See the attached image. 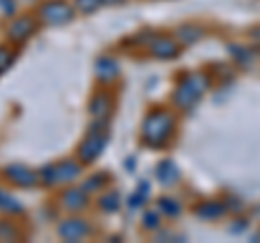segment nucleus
<instances>
[{
  "label": "nucleus",
  "instance_id": "nucleus-1",
  "mask_svg": "<svg viewBox=\"0 0 260 243\" xmlns=\"http://www.w3.org/2000/svg\"><path fill=\"white\" fill-rule=\"evenodd\" d=\"M174 131V117L167 111H152L143 124V135L145 141L150 145H160L167 141V137Z\"/></svg>",
  "mask_w": 260,
  "mask_h": 243
},
{
  "label": "nucleus",
  "instance_id": "nucleus-2",
  "mask_svg": "<svg viewBox=\"0 0 260 243\" xmlns=\"http://www.w3.org/2000/svg\"><path fill=\"white\" fill-rule=\"evenodd\" d=\"M206 89V78H202L200 74H191L182 80L180 89L176 92V102L180 107H193L195 100L200 98V94Z\"/></svg>",
  "mask_w": 260,
  "mask_h": 243
},
{
  "label": "nucleus",
  "instance_id": "nucleus-3",
  "mask_svg": "<svg viewBox=\"0 0 260 243\" xmlns=\"http://www.w3.org/2000/svg\"><path fill=\"white\" fill-rule=\"evenodd\" d=\"M42 18L48 22V24H65L74 18V11H72V7L68 3H61V0H50V3H46L42 9Z\"/></svg>",
  "mask_w": 260,
  "mask_h": 243
},
{
  "label": "nucleus",
  "instance_id": "nucleus-4",
  "mask_svg": "<svg viewBox=\"0 0 260 243\" xmlns=\"http://www.w3.org/2000/svg\"><path fill=\"white\" fill-rule=\"evenodd\" d=\"M78 174H80V165H76L74 161H65L61 165L46 167V183H65L76 178Z\"/></svg>",
  "mask_w": 260,
  "mask_h": 243
},
{
  "label": "nucleus",
  "instance_id": "nucleus-5",
  "mask_svg": "<svg viewBox=\"0 0 260 243\" xmlns=\"http://www.w3.org/2000/svg\"><path fill=\"white\" fill-rule=\"evenodd\" d=\"M104 145H107V137L95 133V135H89L87 139L83 141V145H80L78 155L80 159L85 161V163H91V161H95L98 157H100V152L104 150Z\"/></svg>",
  "mask_w": 260,
  "mask_h": 243
},
{
  "label": "nucleus",
  "instance_id": "nucleus-6",
  "mask_svg": "<svg viewBox=\"0 0 260 243\" xmlns=\"http://www.w3.org/2000/svg\"><path fill=\"white\" fill-rule=\"evenodd\" d=\"M59 234L63 239H68V241H78V239H83L89 234V226L87 222H80V220H70V222H65L59 226Z\"/></svg>",
  "mask_w": 260,
  "mask_h": 243
},
{
  "label": "nucleus",
  "instance_id": "nucleus-7",
  "mask_svg": "<svg viewBox=\"0 0 260 243\" xmlns=\"http://www.w3.org/2000/svg\"><path fill=\"white\" fill-rule=\"evenodd\" d=\"M7 176H9L15 185H22V187H32V185L37 183L35 172H30L26 167H20V165L7 167Z\"/></svg>",
  "mask_w": 260,
  "mask_h": 243
},
{
  "label": "nucleus",
  "instance_id": "nucleus-8",
  "mask_svg": "<svg viewBox=\"0 0 260 243\" xmlns=\"http://www.w3.org/2000/svg\"><path fill=\"white\" fill-rule=\"evenodd\" d=\"M63 206L70 208V210H76V208H85L87 204V189H68L63 193Z\"/></svg>",
  "mask_w": 260,
  "mask_h": 243
},
{
  "label": "nucleus",
  "instance_id": "nucleus-9",
  "mask_svg": "<svg viewBox=\"0 0 260 243\" xmlns=\"http://www.w3.org/2000/svg\"><path fill=\"white\" fill-rule=\"evenodd\" d=\"M32 31H35V22L30 18H20L11 24L9 35H11V39H15V42H22V39H26Z\"/></svg>",
  "mask_w": 260,
  "mask_h": 243
},
{
  "label": "nucleus",
  "instance_id": "nucleus-10",
  "mask_svg": "<svg viewBox=\"0 0 260 243\" xmlns=\"http://www.w3.org/2000/svg\"><path fill=\"white\" fill-rule=\"evenodd\" d=\"M152 52L156 56H160V59H172V56L178 54V46L172 42V39L158 37V39H154V44H152Z\"/></svg>",
  "mask_w": 260,
  "mask_h": 243
},
{
  "label": "nucleus",
  "instance_id": "nucleus-11",
  "mask_svg": "<svg viewBox=\"0 0 260 243\" xmlns=\"http://www.w3.org/2000/svg\"><path fill=\"white\" fill-rule=\"evenodd\" d=\"M111 98L107 94H98L95 98H93V104H91V113L98 117V119H104L107 117V113H109V109H111V102H109Z\"/></svg>",
  "mask_w": 260,
  "mask_h": 243
},
{
  "label": "nucleus",
  "instance_id": "nucleus-12",
  "mask_svg": "<svg viewBox=\"0 0 260 243\" xmlns=\"http://www.w3.org/2000/svg\"><path fill=\"white\" fill-rule=\"evenodd\" d=\"M95 72H98V76L104 78V80H109L117 74V63L113 61V59H100L95 63Z\"/></svg>",
  "mask_w": 260,
  "mask_h": 243
},
{
  "label": "nucleus",
  "instance_id": "nucleus-13",
  "mask_svg": "<svg viewBox=\"0 0 260 243\" xmlns=\"http://www.w3.org/2000/svg\"><path fill=\"white\" fill-rule=\"evenodd\" d=\"M158 178H160V183H165V185L176 183V180H178V169L174 167V163H169V161L160 163V167H158Z\"/></svg>",
  "mask_w": 260,
  "mask_h": 243
},
{
  "label": "nucleus",
  "instance_id": "nucleus-14",
  "mask_svg": "<svg viewBox=\"0 0 260 243\" xmlns=\"http://www.w3.org/2000/svg\"><path fill=\"white\" fill-rule=\"evenodd\" d=\"M0 210H7V213H22V204L18 200H13L7 191L0 189Z\"/></svg>",
  "mask_w": 260,
  "mask_h": 243
},
{
  "label": "nucleus",
  "instance_id": "nucleus-15",
  "mask_svg": "<svg viewBox=\"0 0 260 243\" xmlns=\"http://www.w3.org/2000/svg\"><path fill=\"white\" fill-rule=\"evenodd\" d=\"M221 213H223L221 204H204V206L198 208V215L200 217H219Z\"/></svg>",
  "mask_w": 260,
  "mask_h": 243
},
{
  "label": "nucleus",
  "instance_id": "nucleus-16",
  "mask_svg": "<svg viewBox=\"0 0 260 243\" xmlns=\"http://www.w3.org/2000/svg\"><path fill=\"white\" fill-rule=\"evenodd\" d=\"M158 204H160V210H165V213H167V215H172V217L180 213V206H178V202H176V200L162 198V200L158 202Z\"/></svg>",
  "mask_w": 260,
  "mask_h": 243
},
{
  "label": "nucleus",
  "instance_id": "nucleus-17",
  "mask_svg": "<svg viewBox=\"0 0 260 243\" xmlns=\"http://www.w3.org/2000/svg\"><path fill=\"white\" fill-rule=\"evenodd\" d=\"M180 37H182L184 44H193L195 39L200 37V28H195V26H184V28H180Z\"/></svg>",
  "mask_w": 260,
  "mask_h": 243
},
{
  "label": "nucleus",
  "instance_id": "nucleus-18",
  "mask_svg": "<svg viewBox=\"0 0 260 243\" xmlns=\"http://www.w3.org/2000/svg\"><path fill=\"white\" fill-rule=\"evenodd\" d=\"M102 0H76V5H78V11H83V13H91L95 11V7L100 5Z\"/></svg>",
  "mask_w": 260,
  "mask_h": 243
},
{
  "label": "nucleus",
  "instance_id": "nucleus-19",
  "mask_svg": "<svg viewBox=\"0 0 260 243\" xmlns=\"http://www.w3.org/2000/svg\"><path fill=\"white\" fill-rule=\"evenodd\" d=\"M100 204L104 210H117V193H109L107 198L100 200Z\"/></svg>",
  "mask_w": 260,
  "mask_h": 243
},
{
  "label": "nucleus",
  "instance_id": "nucleus-20",
  "mask_svg": "<svg viewBox=\"0 0 260 243\" xmlns=\"http://www.w3.org/2000/svg\"><path fill=\"white\" fill-rule=\"evenodd\" d=\"M107 180H109V178L104 176V174H102V176H98V178L93 176V178H89V183L85 185V189H87V191H91V187H95V189H98V187H102V185L107 183Z\"/></svg>",
  "mask_w": 260,
  "mask_h": 243
},
{
  "label": "nucleus",
  "instance_id": "nucleus-21",
  "mask_svg": "<svg viewBox=\"0 0 260 243\" xmlns=\"http://www.w3.org/2000/svg\"><path fill=\"white\" fill-rule=\"evenodd\" d=\"M11 63V56H9V50H5V48H0V70H5L7 66Z\"/></svg>",
  "mask_w": 260,
  "mask_h": 243
},
{
  "label": "nucleus",
  "instance_id": "nucleus-22",
  "mask_svg": "<svg viewBox=\"0 0 260 243\" xmlns=\"http://www.w3.org/2000/svg\"><path fill=\"white\" fill-rule=\"evenodd\" d=\"M145 226H150V228H156V226H158L156 215H154V213H148V215H145Z\"/></svg>",
  "mask_w": 260,
  "mask_h": 243
},
{
  "label": "nucleus",
  "instance_id": "nucleus-23",
  "mask_svg": "<svg viewBox=\"0 0 260 243\" xmlns=\"http://www.w3.org/2000/svg\"><path fill=\"white\" fill-rule=\"evenodd\" d=\"M0 7L5 13H13V0H0Z\"/></svg>",
  "mask_w": 260,
  "mask_h": 243
},
{
  "label": "nucleus",
  "instance_id": "nucleus-24",
  "mask_svg": "<svg viewBox=\"0 0 260 243\" xmlns=\"http://www.w3.org/2000/svg\"><path fill=\"white\" fill-rule=\"evenodd\" d=\"M102 3H109L111 5V3H121V0H102Z\"/></svg>",
  "mask_w": 260,
  "mask_h": 243
}]
</instances>
